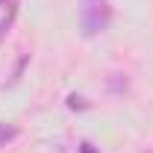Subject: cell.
<instances>
[{
	"mask_svg": "<svg viewBox=\"0 0 153 153\" xmlns=\"http://www.w3.org/2000/svg\"><path fill=\"white\" fill-rule=\"evenodd\" d=\"M109 3L106 0H79V27L82 36H100L109 27Z\"/></svg>",
	"mask_w": 153,
	"mask_h": 153,
	"instance_id": "cell-1",
	"label": "cell"
},
{
	"mask_svg": "<svg viewBox=\"0 0 153 153\" xmlns=\"http://www.w3.org/2000/svg\"><path fill=\"white\" fill-rule=\"evenodd\" d=\"M15 135H18V130H15V127H6V124H0V147H3L6 141H12Z\"/></svg>",
	"mask_w": 153,
	"mask_h": 153,
	"instance_id": "cell-2",
	"label": "cell"
},
{
	"mask_svg": "<svg viewBox=\"0 0 153 153\" xmlns=\"http://www.w3.org/2000/svg\"><path fill=\"white\" fill-rule=\"evenodd\" d=\"M12 18H15V6L9 9V15H6V21H0V36H3V33L9 30V24H12Z\"/></svg>",
	"mask_w": 153,
	"mask_h": 153,
	"instance_id": "cell-3",
	"label": "cell"
},
{
	"mask_svg": "<svg viewBox=\"0 0 153 153\" xmlns=\"http://www.w3.org/2000/svg\"><path fill=\"white\" fill-rule=\"evenodd\" d=\"M82 153H94V147L91 144H82Z\"/></svg>",
	"mask_w": 153,
	"mask_h": 153,
	"instance_id": "cell-4",
	"label": "cell"
},
{
	"mask_svg": "<svg viewBox=\"0 0 153 153\" xmlns=\"http://www.w3.org/2000/svg\"><path fill=\"white\" fill-rule=\"evenodd\" d=\"M0 6H6V0H0Z\"/></svg>",
	"mask_w": 153,
	"mask_h": 153,
	"instance_id": "cell-5",
	"label": "cell"
}]
</instances>
